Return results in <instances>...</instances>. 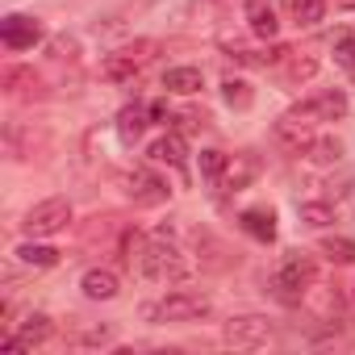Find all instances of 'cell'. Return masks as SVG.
<instances>
[{
  "label": "cell",
  "mask_w": 355,
  "mask_h": 355,
  "mask_svg": "<svg viewBox=\"0 0 355 355\" xmlns=\"http://www.w3.org/2000/svg\"><path fill=\"white\" fill-rule=\"evenodd\" d=\"M138 276L142 280H150V284H184L189 280V259H184V251L175 247L171 239H167V230H159L155 239H146V247H142V255H138Z\"/></svg>",
  "instance_id": "1"
},
{
  "label": "cell",
  "mask_w": 355,
  "mask_h": 355,
  "mask_svg": "<svg viewBox=\"0 0 355 355\" xmlns=\"http://www.w3.org/2000/svg\"><path fill=\"white\" fill-rule=\"evenodd\" d=\"M313 280H318L313 255H309V251H288V255H280V263H276V272H272V293H276L284 305H301L305 293L313 288Z\"/></svg>",
  "instance_id": "2"
},
{
  "label": "cell",
  "mask_w": 355,
  "mask_h": 355,
  "mask_svg": "<svg viewBox=\"0 0 355 355\" xmlns=\"http://www.w3.org/2000/svg\"><path fill=\"white\" fill-rule=\"evenodd\" d=\"M142 313L150 322H201L214 313V301H209V293H197V288H171L167 297H159Z\"/></svg>",
  "instance_id": "3"
},
{
  "label": "cell",
  "mask_w": 355,
  "mask_h": 355,
  "mask_svg": "<svg viewBox=\"0 0 355 355\" xmlns=\"http://www.w3.org/2000/svg\"><path fill=\"white\" fill-rule=\"evenodd\" d=\"M159 51H163V46H159L155 38H134V42H125V46H117L113 55L101 59V76H105L109 84H130Z\"/></svg>",
  "instance_id": "4"
},
{
  "label": "cell",
  "mask_w": 355,
  "mask_h": 355,
  "mask_svg": "<svg viewBox=\"0 0 355 355\" xmlns=\"http://www.w3.org/2000/svg\"><path fill=\"white\" fill-rule=\"evenodd\" d=\"M272 334H276V326H272V318H263V313H239V318H230V322L222 326V343H226V347H239V351L268 347Z\"/></svg>",
  "instance_id": "5"
},
{
  "label": "cell",
  "mask_w": 355,
  "mask_h": 355,
  "mask_svg": "<svg viewBox=\"0 0 355 355\" xmlns=\"http://www.w3.org/2000/svg\"><path fill=\"white\" fill-rule=\"evenodd\" d=\"M67 222H71V201L46 197V201H38V205L21 218V230H26V239H51V234L67 230Z\"/></svg>",
  "instance_id": "6"
},
{
  "label": "cell",
  "mask_w": 355,
  "mask_h": 355,
  "mask_svg": "<svg viewBox=\"0 0 355 355\" xmlns=\"http://www.w3.org/2000/svg\"><path fill=\"white\" fill-rule=\"evenodd\" d=\"M125 197H130L138 209H159V205H167L171 184L163 180L155 167H134V171L125 175Z\"/></svg>",
  "instance_id": "7"
},
{
  "label": "cell",
  "mask_w": 355,
  "mask_h": 355,
  "mask_svg": "<svg viewBox=\"0 0 355 355\" xmlns=\"http://www.w3.org/2000/svg\"><path fill=\"white\" fill-rule=\"evenodd\" d=\"M347 109H351L347 92H343V88H326V92H318V96L301 101V105H297L293 113H301L305 121L322 125V121H343V117H347Z\"/></svg>",
  "instance_id": "8"
},
{
  "label": "cell",
  "mask_w": 355,
  "mask_h": 355,
  "mask_svg": "<svg viewBox=\"0 0 355 355\" xmlns=\"http://www.w3.org/2000/svg\"><path fill=\"white\" fill-rule=\"evenodd\" d=\"M42 38H46V30H42V21H38V17L9 13L5 21H0V42H5L9 51H34Z\"/></svg>",
  "instance_id": "9"
},
{
  "label": "cell",
  "mask_w": 355,
  "mask_h": 355,
  "mask_svg": "<svg viewBox=\"0 0 355 355\" xmlns=\"http://www.w3.org/2000/svg\"><path fill=\"white\" fill-rule=\"evenodd\" d=\"M51 334H55L51 313H30L17 334H5V338H0V347H9V351H30V347H42Z\"/></svg>",
  "instance_id": "10"
},
{
  "label": "cell",
  "mask_w": 355,
  "mask_h": 355,
  "mask_svg": "<svg viewBox=\"0 0 355 355\" xmlns=\"http://www.w3.org/2000/svg\"><path fill=\"white\" fill-rule=\"evenodd\" d=\"M146 159H150V163H167V167L180 171V167L189 163V146H184L180 134H159V138L146 146Z\"/></svg>",
  "instance_id": "11"
},
{
  "label": "cell",
  "mask_w": 355,
  "mask_h": 355,
  "mask_svg": "<svg viewBox=\"0 0 355 355\" xmlns=\"http://www.w3.org/2000/svg\"><path fill=\"white\" fill-rule=\"evenodd\" d=\"M80 288H84L88 301H113V297L121 293V280H117V272H109V268H88V272L80 276Z\"/></svg>",
  "instance_id": "12"
},
{
  "label": "cell",
  "mask_w": 355,
  "mask_h": 355,
  "mask_svg": "<svg viewBox=\"0 0 355 355\" xmlns=\"http://www.w3.org/2000/svg\"><path fill=\"white\" fill-rule=\"evenodd\" d=\"M276 138L284 142V146H293V150H305L309 142H313V121H305L301 113H284L280 121H276Z\"/></svg>",
  "instance_id": "13"
},
{
  "label": "cell",
  "mask_w": 355,
  "mask_h": 355,
  "mask_svg": "<svg viewBox=\"0 0 355 355\" xmlns=\"http://www.w3.org/2000/svg\"><path fill=\"white\" fill-rule=\"evenodd\" d=\"M146 125H150V105H125V109L117 113V138H121L125 146H134V142L146 134Z\"/></svg>",
  "instance_id": "14"
},
{
  "label": "cell",
  "mask_w": 355,
  "mask_h": 355,
  "mask_svg": "<svg viewBox=\"0 0 355 355\" xmlns=\"http://www.w3.org/2000/svg\"><path fill=\"white\" fill-rule=\"evenodd\" d=\"M239 222H243V230H247L255 243H276V214H272L268 205H251V209H243Z\"/></svg>",
  "instance_id": "15"
},
{
  "label": "cell",
  "mask_w": 355,
  "mask_h": 355,
  "mask_svg": "<svg viewBox=\"0 0 355 355\" xmlns=\"http://www.w3.org/2000/svg\"><path fill=\"white\" fill-rule=\"evenodd\" d=\"M163 88L175 92V96H197L205 88V76H201V67H167L163 71Z\"/></svg>",
  "instance_id": "16"
},
{
  "label": "cell",
  "mask_w": 355,
  "mask_h": 355,
  "mask_svg": "<svg viewBox=\"0 0 355 355\" xmlns=\"http://www.w3.org/2000/svg\"><path fill=\"white\" fill-rule=\"evenodd\" d=\"M247 26H251L255 38H276L280 21H276L272 0H247Z\"/></svg>",
  "instance_id": "17"
},
{
  "label": "cell",
  "mask_w": 355,
  "mask_h": 355,
  "mask_svg": "<svg viewBox=\"0 0 355 355\" xmlns=\"http://www.w3.org/2000/svg\"><path fill=\"white\" fill-rule=\"evenodd\" d=\"M276 67H280V80L284 84H305V80L318 76V59L313 55H297V51H288Z\"/></svg>",
  "instance_id": "18"
},
{
  "label": "cell",
  "mask_w": 355,
  "mask_h": 355,
  "mask_svg": "<svg viewBox=\"0 0 355 355\" xmlns=\"http://www.w3.org/2000/svg\"><path fill=\"white\" fill-rule=\"evenodd\" d=\"M5 88H9L13 96H34V92L42 88V76H38L34 67H26V63H9V67H5Z\"/></svg>",
  "instance_id": "19"
},
{
  "label": "cell",
  "mask_w": 355,
  "mask_h": 355,
  "mask_svg": "<svg viewBox=\"0 0 355 355\" xmlns=\"http://www.w3.org/2000/svg\"><path fill=\"white\" fill-rule=\"evenodd\" d=\"M255 159L251 155H234L230 159V167H226V175H222V189H230V193H239V189H247L251 184V175H255Z\"/></svg>",
  "instance_id": "20"
},
{
  "label": "cell",
  "mask_w": 355,
  "mask_h": 355,
  "mask_svg": "<svg viewBox=\"0 0 355 355\" xmlns=\"http://www.w3.org/2000/svg\"><path fill=\"white\" fill-rule=\"evenodd\" d=\"M17 259H21L26 268H55V263H59V251L46 247V243H34V239H30V243L17 247Z\"/></svg>",
  "instance_id": "21"
},
{
  "label": "cell",
  "mask_w": 355,
  "mask_h": 355,
  "mask_svg": "<svg viewBox=\"0 0 355 355\" xmlns=\"http://www.w3.org/2000/svg\"><path fill=\"white\" fill-rule=\"evenodd\" d=\"M318 251H322L330 263H355V239H347V234H326V239L318 243Z\"/></svg>",
  "instance_id": "22"
},
{
  "label": "cell",
  "mask_w": 355,
  "mask_h": 355,
  "mask_svg": "<svg viewBox=\"0 0 355 355\" xmlns=\"http://www.w3.org/2000/svg\"><path fill=\"white\" fill-rule=\"evenodd\" d=\"M288 13H293V21L305 30V26H318L322 17H326V0H288Z\"/></svg>",
  "instance_id": "23"
},
{
  "label": "cell",
  "mask_w": 355,
  "mask_h": 355,
  "mask_svg": "<svg viewBox=\"0 0 355 355\" xmlns=\"http://www.w3.org/2000/svg\"><path fill=\"white\" fill-rule=\"evenodd\" d=\"M305 155H309L313 163L330 167V163H338V159H343V142H338V138H313V142L305 146Z\"/></svg>",
  "instance_id": "24"
},
{
  "label": "cell",
  "mask_w": 355,
  "mask_h": 355,
  "mask_svg": "<svg viewBox=\"0 0 355 355\" xmlns=\"http://www.w3.org/2000/svg\"><path fill=\"white\" fill-rule=\"evenodd\" d=\"M297 218L305 226H330L334 222V205H326V201H301L297 205Z\"/></svg>",
  "instance_id": "25"
},
{
  "label": "cell",
  "mask_w": 355,
  "mask_h": 355,
  "mask_svg": "<svg viewBox=\"0 0 355 355\" xmlns=\"http://www.w3.org/2000/svg\"><path fill=\"white\" fill-rule=\"evenodd\" d=\"M222 96H226L230 109H251V101H255V92H251L247 80H226L222 84Z\"/></svg>",
  "instance_id": "26"
},
{
  "label": "cell",
  "mask_w": 355,
  "mask_h": 355,
  "mask_svg": "<svg viewBox=\"0 0 355 355\" xmlns=\"http://www.w3.org/2000/svg\"><path fill=\"white\" fill-rule=\"evenodd\" d=\"M226 167H230V155H222V150H201V175H205V180L222 184Z\"/></svg>",
  "instance_id": "27"
},
{
  "label": "cell",
  "mask_w": 355,
  "mask_h": 355,
  "mask_svg": "<svg viewBox=\"0 0 355 355\" xmlns=\"http://www.w3.org/2000/svg\"><path fill=\"white\" fill-rule=\"evenodd\" d=\"M334 59H338L343 67H351V71H355V30H351V34H343V38L334 42Z\"/></svg>",
  "instance_id": "28"
},
{
  "label": "cell",
  "mask_w": 355,
  "mask_h": 355,
  "mask_svg": "<svg viewBox=\"0 0 355 355\" xmlns=\"http://www.w3.org/2000/svg\"><path fill=\"white\" fill-rule=\"evenodd\" d=\"M167 117V105L163 101H150V121H163Z\"/></svg>",
  "instance_id": "29"
},
{
  "label": "cell",
  "mask_w": 355,
  "mask_h": 355,
  "mask_svg": "<svg viewBox=\"0 0 355 355\" xmlns=\"http://www.w3.org/2000/svg\"><path fill=\"white\" fill-rule=\"evenodd\" d=\"M205 5H218V0H205Z\"/></svg>",
  "instance_id": "30"
},
{
  "label": "cell",
  "mask_w": 355,
  "mask_h": 355,
  "mask_svg": "<svg viewBox=\"0 0 355 355\" xmlns=\"http://www.w3.org/2000/svg\"><path fill=\"white\" fill-rule=\"evenodd\" d=\"M351 301H355V293H351Z\"/></svg>",
  "instance_id": "31"
}]
</instances>
